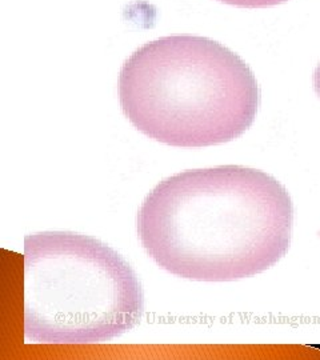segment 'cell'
I'll use <instances>...</instances> for the list:
<instances>
[{"instance_id":"obj_4","label":"cell","mask_w":320,"mask_h":360,"mask_svg":"<svg viewBox=\"0 0 320 360\" xmlns=\"http://www.w3.org/2000/svg\"><path fill=\"white\" fill-rule=\"evenodd\" d=\"M220 3L235 6L239 8H267L283 4L288 0H218Z\"/></svg>"},{"instance_id":"obj_5","label":"cell","mask_w":320,"mask_h":360,"mask_svg":"<svg viewBox=\"0 0 320 360\" xmlns=\"http://www.w3.org/2000/svg\"><path fill=\"white\" fill-rule=\"evenodd\" d=\"M314 89L320 98V63L314 72Z\"/></svg>"},{"instance_id":"obj_3","label":"cell","mask_w":320,"mask_h":360,"mask_svg":"<svg viewBox=\"0 0 320 360\" xmlns=\"http://www.w3.org/2000/svg\"><path fill=\"white\" fill-rule=\"evenodd\" d=\"M136 272L114 248L75 232L25 238V336L43 345L113 340L141 323Z\"/></svg>"},{"instance_id":"obj_2","label":"cell","mask_w":320,"mask_h":360,"mask_svg":"<svg viewBox=\"0 0 320 360\" xmlns=\"http://www.w3.org/2000/svg\"><path fill=\"white\" fill-rule=\"evenodd\" d=\"M119 96L124 115L146 136L184 148L239 138L260 104L250 65L218 41L195 35L138 49L120 70Z\"/></svg>"},{"instance_id":"obj_1","label":"cell","mask_w":320,"mask_h":360,"mask_svg":"<svg viewBox=\"0 0 320 360\" xmlns=\"http://www.w3.org/2000/svg\"><path fill=\"white\" fill-rule=\"evenodd\" d=\"M294 205L264 171H183L143 200L138 233L163 270L198 282H232L275 266L291 245Z\"/></svg>"}]
</instances>
